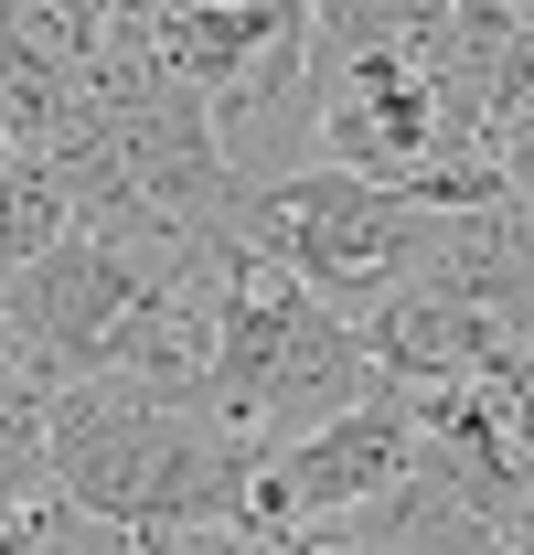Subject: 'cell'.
<instances>
[{"label": "cell", "instance_id": "cell-7", "mask_svg": "<svg viewBox=\"0 0 534 555\" xmlns=\"http://www.w3.org/2000/svg\"><path fill=\"white\" fill-rule=\"evenodd\" d=\"M75 235V193L54 160H33V150H11L0 160V288L33 268V257H54Z\"/></svg>", "mask_w": 534, "mask_h": 555}, {"label": "cell", "instance_id": "cell-3", "mask_svg": "<svg viewBox=\"0 0 534 555\" xmlns=\"http://www.w3.org/2000/svg\"><path fill=\"white\" fill-rule=\"evenodd\" d=\"M236 235L257 257H278L300 288H321L342 321H374L406 278H417L428 214L406 204V193H385V182H353V171L321 160V171H300L278 193H246L236 204Z\"/></svg>", "mask_w": 534, "mask_h": 555}, {"label": "cell", "instance_id": "cell-10", "mask_svg": "<svg viewBox=\"0 0 534 555\" xmlns=\"http://www.w3.org/2000/svg\"><path fill=\"white\" fill-rule=\"evenodd\" d=\"M513 555H534V502H524V513H513Z\"/></svg>", "mask_w": 534, "mask_h": 555}, {"label": "cell", "instance_id": "cell-6", "mask_svg": "<svg viewBox=\"0 0 534 555\" xmlns=\"http://www.w3.org/2000/svg\"><path fill=\"white\" fill-rule=\"evenodd\" d=\"M460 33V0H310V54L364 65V54H438Z\"/></svg>", "mask_w": 534, "mask_h": 555}, {"label": "cell", "instance_id": "cell-4", "mask_svg": "<svg viewBox=\"0 0 534 555\" xmlns=\"http://www.w3.org/2000/svg\"><path fill=\"white\" fill-rule=\"evenodd\" d=\"M417 460H428V416L406 406L396 385H374L353 416L310 427L300 449H267L257 460V513H246V524H267V534L342 524V513L385 502L396 481H417Z\"/></svg>", "mask_w": 534, "mask_h": 555}, {"label": "cell", "instance_id": "cell-8", "mask_svg": "<svg viewBox=\"0 0 534 555\" xmlns=\"http://www.w3.org/2000/svg\"><path fill=\"white\" fill-rule=\"evenodd\" d=\"M139 555H300V534H267V524H203V534H161Z\"/></svg>", "mask_w": 534, "mask_h": 555}, {"label": "cell", "instance_id": "cell-1", "mask_svg": "<svg viewBox=\"0 0 534 555\" xmlns=\"http://www.w3.org/2000/svg\"><path fill=\"white\" fill-rule=\"evenodd\" d=\"M43 470H54V491L75 513L118 524L139 545L257 513V449L225 416L161 406V396H139L118 374H75L43 406Z\"/></svg>", "mask_w": 534, "mask_h": 555}, {"label": "cell", "instance_id": "cell-5", "mask_svg": "<svg viewBox=\"0 0 534 555\" xmlns=\"http://www.w3.org/2000/svg\"><path fill=\"white\" fill-rule=\"evenodd\" d=\"M150 288H161V278L139 268L129 246H107V235H86V224H75L54 257H33V268L0 288V332H11V352H22L54 396H65L75 374H97V363H107L118 321H129Z\"/></svg>", "mask_w": 534, "mask_h": 555}, {"label": "cell", "instance_id": "cell-2", "mask_svg": "<svg viewBox=\"0 0 534 555\" xmlns=\"http://www.w3.org/2000/svg\"><path fill=\"white\" fill-rule=\"evenodd\" d=\"M214 299H225V352H214V416L246 438V449H300L310 427L353 416L385 374L364 352V321H342L321 288L257 257L246 235L214 257Z\"/></svg>", "mask_w": 534, "mask_h": 555}, {"label": "cell", "instance_id": "cell-9", "mask_svg": "<svg viewBox=\"0 0 534 555\" xmlns=\"http://www.w3.org/2000/svg\"><path fill=\"white\" fill-rule=\"evenodd\" d=\"M33 555H139V534H118V524H97V513L54 502V524H43V545H33Z\"/></svg>", "mask_w": 534, "mask_h": 555}]
</instances>
